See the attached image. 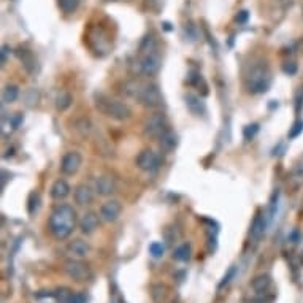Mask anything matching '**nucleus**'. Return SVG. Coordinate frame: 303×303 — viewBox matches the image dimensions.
Instances as JSON below:
<instances>
[{"label":"nucleus","instance_id":"f257e3e1","mask_svg":"<svg viewBox=\"0 0 303 303\" xmlns=\"http://www.w3.org/2000/svg\"><path fill=\"white\" fill-rule=\"evenodd\" d=\"M76 226V213L70 205H59L49 216V230L57 240H65L72 235Z\"/></svg>","mask_w":303,"mask_h":303},{"label":"nucleus","instance_id":"f03ea898","mask_svg":"<svg viewBox=\"0 0 303 303\" xmlns=\"http://www.w3.org/2000/svg\"><path fill=\"white\" fill-rule=\"evenodd\" d=\"M126 92L138 103L148 108H157L162 105V94L154 83L150 81H131L126 84Z\"/></svg>","mask_w":303,"mask_h":303},{"label":"nucleus","instance_id":"7ed1b4c3","mask_svg":"<svg viewBox=\"0 0 303 303\" xmlns=\"http://www.w3.org/2000/svg\"><path fill=\"white\" fill-rule=\"evenodd\" d=\"M95 107H97L100 113H103L105 116L115 119V121H126L132 116V110L129 108L126 103L115 100L103 94L95 95Z\"/></svg>","mask_w":303,"mask_h":303},{"label":"nucleus","instance_id":"20e7f679","mask_svg":"<svg viewBox=\"0 0 303 303\" xmlns=\"http://www.w3.org/2000/svg\"><path fill=\"white\" fill-rule=\"evenodd\" d=\"M272 83V76L265 65H254L246 76L248 91L253 94H264L268 91Z\"/></svg>","mask_w":303,"mask_h":303},{"label":"nucleus","instance_id":"39448f33","mask_svg":"<svg viewBox=\"0 0 303 303\" xmlns=\"http://www.w3.org/2000/svg\"><path fill=\"white\" fill-rule=\"evenodd\" d=\"M170 129L167 126V119L163 115H152L150 119H146L145 123V135L150 138H160V135Z\"/></svg>","mask_w":303,"mask_h":303},{"label":"nucleus","instance_id":"423d86ee","mask_svg":"<svg viewBox=\"0 0 303 303\" xmlns=\"http://www.w3.org/2000/svg\"><path fill=\"white\" fill-rule=\"evenodd\" d=\"M137 165H138V168H140V170L151 173V171L159 170L160 159H159L157 152H154L152 150H145V151H142L140 154H138Z\"/></svg>","mask_w":303,"mask_h":303},{"label":"nucleus","instance_id":"0eeeda50","mask_svg":"<svg viewBox=\"0 0 303 303\" xmlns=\"http://www.w3.org/2000/svg\"><path fill=\"white\" fill-rule=\"evenodd\" d=\"M81 163H83L81 154L76 152V151H70L62 157V162H60V170H62V173H65V175H75V173L80 170Z\"/></svg>","mask_w":303,"mask_h":303},{"label":"nucleus","instance_id":"6e6552de","mask_svg":"<svg viewBox=\"0 0 303 303\" xmlns=\"http://www.w3.org/2000/svg\"><path fill=\"white\" fill-rule=\"evenodd\" d=\"M65 272L70 278H73L76 281H86L91 276L89 268L80 261H68L65 264Z\"/></svg>","mask_w":303,"mask_h":303},{"label":"nucleus","instance_id":"1a4fd4ad","mask_svg":"<svg viewBox=\"0 0 303 303\" xmlns=\"http://www.w3.org/2000/svg\"><path fill=\"white\" fill-rule=\"evenodd\" d=\"M160 65H162V60H160V57L155 54V53L146 54L140 60V70H142V73L148 75V76L157 73L160 70Z\"/></svg>","mask_w":303,"mask_h":303},{"label":"nucleus","instance_id":"9d476101","mask_svg":"<svg viewBox=\"0 0 303 303\" xmlns=\"http://www.w3.org/2000/svg\"><path fill=\"white\" fill-rule=\"evenodd\" d=\"M121 211H123V206H121V203L118 200H110V202L102 205L100 218L103 221H107V222H115L119 218Z\"/></svg>","mask_w":303,"mask_h":303},{"label":"nucleus","instance_id":"9b49d317","mask_svg":"<svg viewBox=\"0 0 303 303\" xmlns=\"http://www.w3.org/2000/svg\"><path fill=\"white\" fill-rule=\"evenodd\" d=\"M95 187H97V192L100 195H110L115 192L116 189V183L115 179L108 176V175H103L97 179V183H95Z\"/></svg>","mask_w":303,"mask_h":303},{"label":"nucleus","instance_id":"f8f14e48","mask_svg":"<svg viewBox=\"0 0 303 303\" xmlns=\"http://www.w3.org/2000/svg\"><path fill=\"white\" fill-rule=\"evenodd\" d=\"M92 198H94V192H92V189L88 184H81V186L76 187L75 200H76L78 205H81V206L89 205L92 202Z\"/></svg>","mask_w":303,"mask_h":303},{"label":"nucleus","instance_id":"ddd939ff","mask_svg":"<svg viewBox=\"0 0 303 303\" xmlns=\"http://www.w3.org/2000/svg\"><path fill=\"white\" fill-rule=\"evenodd\" d=\"M97 227H99V216L94 211L86 213L80 221V229L83 230V233H92Z\"/></svg>","mask_w":303,"mask_h":303},{"label":"nucleus","instance_id":"4468645a","mask_svg":"<svg viewBox=\"0 0 303 303\" xmlns=\"http://www.w3.org/2000/svg\"><path fill=\"white\" fill-rule=\"evenodd\" d=\"M267 229V218H265V214H257L256 216V219L253 221V226H251V232H249V235L253 240H259L262 235H264V232Z\"/></svg>","mask_w":303,"mask_h":303},{"label":"nucleus","instance_id":"2eb2a0df","mask_svg":"<svg viewBox=\"0 0 303 303\" xmlns=\"http://www.w3.org/2000/svg\"><path fill=\"white\" fill-rule=\"evenodd\" d=\"M68 194H70V186H68L65 179H57L53 184V187H51V197H53L54 200H62Z\"/></svg>","mask_w":303,"mask_h":303},{"label":"nucleus","instance_id":"dca6fc26","mask_svg":"<svg viewBox=\"0 0 303 303\" xmlns=\"http://www.w3.org/2000/svg\"><path fill=\"white\" fill-rule=\"evenodd\" d=\"M178 140H176V135L171 132V129H167L165 132H163L159 138V145H160V148L163 151H171V150H175V146H176Z\"/></svg>","mask_w":303,"mask_h":303},{"label":"nucleus","instance_id":"f3484780","mask_svg":"<svg viewBox=\"0 0 303 303\" xmlns=\"http://www.w3.org/2000/svg\"><path fill=\"white\" fill-rule=\"evenodd\" d=\"M72 102H73V99H72L70 92H67V91H59L57 92V95H56V108L59 111L68 110L72 105Z\"/></svg>","mask_w":303,"mask_h":303},{"label":"nucleus","instance_id":"a211bd4d","mask_svg":"<svg viewBox=\"0 0 303 303\" xmlns=\"http://www.w3.org/2000/svg\"><path fill=\"white\" fill-rule=\"evenodd\" d=\"M18 56H19V59L22 60L25 70H27L29 73L35 72V65H37V64H35V57L30 54V51H27V49H19Z\"/></svg>","mask_w":303,"mask_h":303},{"label":"nucleus","instance_id":"6ab92c4d","mask_svg":"<svg viewBox=\"0 0 303 303\" xmlns=\"http://www.w3.org/2000/svg\"><path fill=\"white\" fill-rule=\"evenodd\" d=\"M70 249H72V253L78 257H84V256H88L89 253V245L86 243V241L83 240H75L73 243L70 245Z\"/></svg>","mask_w":303,"mask_h":303},{"label":"nucleus","instance_id":"aec40b11","mask_svg":"<svg viewBox=\"0 0 303 303\" xmlns=\"http://www.w3.org/2000/svg\"><path fill=\"white\" fill-rule=\"evenodd\" d=\"M186 103H187L189 110L192 111V113H195V115H200L202 111H203L202 100L198 99V97H195V95H192V94L186 95Z\"/></svg>","mask_w":303,"mask_h":303},{"label":"nucleus","instance_id":"412c9836","mask_svg":"<svg viewBox=\"0 0 303 303\" xmlns=\"http://www.w3.org/2000/svg\"><path fill=\"white\" fill-rule=\"evenodd\" d=\"M268 286H270V278H268L267 275L257 276V278L253 281V289H254L256 292H264V291H267Z\"/></svg>","mask_w":303,"mask_h":303},{"label":"nucleus","instance_id":"4be33fe9","mask_svg":"<svg viewBox=\"0 0 303 303\" xmlns=\"http://www.w3.org/2000/svg\"><path fill=\"white\" fill-rule=\"evenodd\" d=\"M59 303H70L72 297H73V292L70 289H67V288H60L54 292V296H53Z\"/></svg>","mask_w":303,"mask_h":303},{"label":"nucleus","instance_id":"5701e85b","mask_svg":"<svg viewBox=\"0 0 303 303\" xmlns=\"http://www.w3.org/2000/svg\"><path fill=\"white\" fill-rule=\"evenodd\" d=\"M173 256H175V259H176V261H179V262H187L189 259H190V246L189 245L178 246Z\"/></svg>","mask_w":303,"mask_h":303},{"label":"nucleus","instance_id":"b1692460","mask_svg":"<svg viewBox=\"0 0 303 303\" xmlns=\"http://www.w3.org/2000/svg\"><path fill=\"white\" fill-rule=\"evenodd\" d=\"M78 5H80V0H59V8L67 14L75 13Z\"/></svg>","mask_w":303,"mask_h":303},{"label":"nucleus","instance_id":"393cba45","mask_svg":"<svg viewBox=\"0 0 303 303\" xmlns=\"http://www.w3.org/2000/svg\"><path fill=\"white\" fill-rule=\"evenodd\" d=\"M18 95H19V91L16 86H6V88L3 89V102L11 103L18 99Z\"/></svg>","mask_w":303,"mask_h":303},{"label":"nucleus","instance_id":"a878e982","mask_svg":"<svg viewBox=\"0 0 303 303\" xmlns=\"http://www.w3.org/2000/svg\"><path fill=\"white\" fill-rule=\"evenodd\" d=\"M163 253H165V248H163L162 243H159V241H154V243L150 245V254L154 257V259H159L163 256Z\"/></svg>","mask_w":303,"mask_h":303},{"label":"nucleus","instance_id":"bb28decb","mask_svg":"<svg viewBox=\"0 0 303 303\" xmlns=\"http://www.w3.org/2000/svg\"><path fill=\"white\" fill-rule=\"evenodd\" d=\"M235 275H237V267H230L229 268V272L224 275V278H222V281L219 283V288H224V286L226 284H229L233 278H235Z\"/></svg>","mask_w":303,"mask_h":303},{"label":"nucleus","instance_id":"cd10ccee","mask_svg":"<svg viewBox=\"0 0 303 303\" xmlns=\"http://www.w3.org/2000/svg\"><path fill=\"white\" fill-rule=\"evenodd\" d=\"M257 131H259V126L257 124L246 126L245 127V138H246V140H251V138H253L257 134Z\"/></svg>","mask_w":303,"mask_h":303},{"label":"nucleus","instance_id":"c85d7f7f","mask_svg":"<svg viewBox=\"0 0 303 303\" xmlns=\"http://www.w3.org/2000/svg\"><path fill=\"white\" fill-rule=\"evenodd\" d=\"M302 132H303V123L300 121V123H297L296 126H294V129L291 131L289 137H291V138H296V137H299V134H302Z\"/></svg>","mask_w":303,"mask_h":303},{"label":"nucleus","instance_id":"c756f323","mask_svg":"<svg viewBox=\"0 0 303 303\" xmlns=\"http://www.w3.org/2000/svg\"><path fill=\"white\" fill-rule=\"evenodd\" d=\"M283 70H284V73H288V75H294L297 72V65L294 62H288V64H284Z\"/></svg>","mask_w":303,"mask_h":303},{"label":"nucleus","instance_id":"7c9ffc66","mask_svg":"<svg viewBox=\"0 0 303 303\" xmlns=\"http://www.w3.org/2000/svg\"><path fill=\"white\" fill-rule=\"evenodd\" d=\"M70 303H86V296L84 294H73Z\"/></svg>","mask_w":303,"mask_h":303},{"label":"nucleus","instance_id":"2f4dec72","mask_svg":"<svg viewBox=\"0 0 303 303\" xmlns=\"http://www.w3.org/2000/svg\"><path fill=\"white\" fill-rule=\"evenodd\" d=\"M246 19H248V11H240L238 16H237V21L238 22H246Z\"/></svg>","mask_w":303,"mask_h":303},{"label":"nucleus","instance_id":"473e14b6","mask_svg":"<svg viewBox=\"0 0 303 303\" xmlns=\"http://www.w3.org/2000/svg\"><path fill=\"white\" fill-rule=\"evenodd\" d=\"M6 54H8V46H3L2 48V64L6 62Z\"/></svg>","mask_w":303,"mask_h":303},{"label":"nucleus","instance_id":"72a5a7b5","mask_svg":"<svg viewBox=\"0 0 303 303\" xmlns=\"http://www.w3.org/2000/svg\"><path fill=\"white\" fill-rule=\"evenodd\" d=\"M148 2H154V0H148Z\"/></svg>","mask_w":303,"mask_h":303}]
</instances>
